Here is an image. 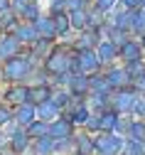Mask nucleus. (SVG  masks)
Instances as JSON below:
<instances>
[{
    "label": "nucleus",
    "instance_id": "obj_14",
    "mask_svg": "<svg viewBox=\"0 0 145 155\" xmlns=\"http://www.w3.org/2000/svg\"><path fill=\"white\" fill-rule=\"evenodd\" d=\"M128 79H130V76H128V71H123V69H111V74H108L106 84H108V86H123Z\"/></svg>",
    "mask_w": 145,
    "mask_h": 155
},
{
    "label": "nucleus",
    "instance_id": "obj_2",
    "mask_svg": "<svg viewBox=\"0 0 145 155\" xmlns=\"http://www.w3.org/2000/svg\"><path fill=\"white\" fill-rule=\"evenodd\" d=\"M120 145H123V140H120V138H113V135H103V138L94 140V148H96L101 155H113V153L120 150Z\"/></svg>",
    "mask_w": 145,
    "mask_h": 155
},
{
    "label": "nucleus",
    "instance_id": "obj_13",
    "mask_svg": "<svg viewBox=\"0 0 145 155\" xmlns=\"http://www.w3.org/2000/svg\"><path fill=\"white\" fill-rule=\"evenodd\" d=\"M96 54H98V59H101V62H113V57L118 54V47H116L113 42H103V45L98 47Z\"/></svg>",
    "mask_w": 145,
    "mask_h": 155
},
{
    "label": "nucleus",
    "instance_id": "obj_20",
    "mask_svg": "<svg viewBox=\"0 0 145 155\" xmlns=\"http://www.w3.org/2000/svg\"><path fill=\"white\" fill-rule=\"evenodd\" d=\"M27 99H32L35 104H42L49 99V89L42 86V89H27Z\"/></svg>",
    "mask_w": 145,
    "mask_h": 155
},
{
    "label": "nucleus",
    "instance_id": "obj_3",
    "mask_svg": "<svg viewBox=\"0 0 145 155\" xmlns=\"http://www.w3.org/2000/svg\"><path fill=\"white\" fill-rule=\"evenodd\" d=\"M69 64H71V62H69V57H67L64 52H54V54L49 57V62H47V69L59 76V74H64V71L69 69Z\"/></svg>",
    "mask_w": 145,
    "mask_h": 155
},
{
    "label": "nucleus",
    "instance_id": "obj_25",
    "mask_svg": "<svg viewBox=\"0 0 145 155\" xmlns=\"http://www.w3.org/2000/svg\"><path fill=\"white\" fill-rule=\"evenodd\" d=\"M71 27H76V30L86 27V12L84 10H74L71 12Z\"/></svg>",
    "mask_w": 145,
    "mask_h": 155
},
{
    "label": "nucleus",
    "instance_id": "obj_33",
    "mask_svg": "<svg viewBox=\"0 0 145 155\" xmlns=\"http://www.w3.org/2000/svg\"><path fill=\"white\" fill-rule=\"evenodd\" d=\"M123 5H126V8H140V0H123Z\"/></svg>",
    "mask_w": 145,
    "mask_h": 155
},
{
    "label": "nucleus",
    "instance_id": "obj_19",
    "mask_svg": "<svg viewBox=\"0 0 145 155\" xmlns=\"http://www.w3.org/2000/svg\"><path fill=\"white\" fill-rule=\"evenodd\" d=\"M128 138L130 140H145V123H128Z\"/></svg>",
    "mask_w": 145,
    "mask_h": 155
},
{
    "label": "nucleus",
    "instance_id": "obj_27",
    "mask_svg": "<svg viewBox=\"0 0 145 155\" xmlns=\"http://www.w3.org/2000/svg\"><path fill=\"white\" fill-rule=\"evenodd\" d=\"M86 118H89V111L81 106L76 113H74V118H71V123H86Z\"/></svg>",
    "mask_w": 145,
    "mask_h": 155
},
{
    "label": "nucleus",
    "instance_id": "obj_30",
    "mask_svg": "<svg viewBox=\"0 0 145 155\" xmlns=\"http://www.w3.org/2000/svg\"><path fill=\"white\" fill-rule=\"evenodd\" d=\"M133 111H135L138 116H145V99H138V101H133Z\"/></svg>",
    "mask_w": 145,
    "mask_h": 155
},
{
    "label": "nucleus",
    "instance_id": "obj_18",
    "mask_svg": "<svg viewBox=\"0 0 145 155\" xmlns=\"http://www.w3.org/2000/svg\"><path fill=\"white\" fill-rule=\"evenodd\" d=\"M54 150V140L49 138V135H44V138H39V143L35 145V155H49Z\"/></svg>",
    "mask_w": 145,
    "mask_h": 155
},
{
    "label": "nucleus",
    "instance_id": "obj_23",
    "mask_svg": "<svg viewBox=\"0 0 145 155\" xmlns=\"http://www.w3.org/2000/svg\"><path fill=\"white\" fill-rule=\"evenodd\" d=\"M8 101H12V104H25V101H27V89H10V91H8Z\"/></svg>",
    "mask_w": 145,
    "mask_h": 155
},
{
    "label": "nucleus",
    "instance_id": "obj_16",
    "mask_svg": "<svg viewBox=\"0 0 145 155\" xmlns=\"http://www.w3.org/2000/svg\"><path fill=\"white\" fill-rule=\"evenodd\" d=\"M116 108H118V111H128V108H133V91H120L118 99H116Z\"/></svg>",
    "mask_w": 145,
    "mask_h": 155
},
{
    "label": "nucleus",
    "instance_id": "obj_28",
    "mask_svg": "<svg viewBox=\"0 0 145 155\" xmlns=\"http://www.w3.org/2000/svg\"><path fill=\"white\" fill-rule=\"evenodd\" d=\"M86 126H89L91 130L101 128V113H94V116H89V118H86Z\"/></svg>",
    "mask_w": 145,
    "mask_h": 155
},
{
    "label": "nucleus",
    "instance_id": "obj_11",
    "mask_svg": "<svg viewBox=\"0 0 145 155\" xmlns=\"http://www.w3.org/2000/svg\"><path fill=\"white\" fill-rule=\"evenodd\" d=\"M35 30L42 35L44 40H49V37L57 32V30H54V20H52V17H37V20H35Z\"/></svg>",
    "mask_w": 145,
    "mask_h": 155
},
{
    "label": "nucleus",
    "instance_id": "obj_15",
    "mask_svg": "<svg viewBox=\"0 0 145 155\" xmlns=\"http://www.w3.org/2000/svg\"><path fill=\"white\" fill-rule=\"evenodd\" d=\"M17 40H20V42H32V40H37L35 25H22V27H17Z\"/></svg>",
    "mask_w": 145,
    "mask_h": 155
},
{
    "label": "nucleus",
    "instance_id": "obj_36",
    "mask_svg": "<svg viewBox=\"0 0 145 155\" xmlns=\"http://www.w3.org/2000/svg\"><path fill=\"white\" fill-rule=\"evenodd\" d=\"M143 47H145V40H143Z\"/></svg>",
    "mask_w": 145,
    "mask_h": 155
},
{
    "label": "nucleus",
    "instance_id": "obj_5",
    "mask_svg": "<svg viewBox=\"0 0 145 155\" xmlns=\"http://www.w3.org/2000/svg\"><path fill=\"white\" fill-rule=\"evenodd\" d=\"M57 113H59V106H57L52 99H47V101H42V104H37V116H39V121L52 123V121L57 118Z\"/></svg>",
    "mask_w": 145,
    "mask_h": 155
},
{
    "label": "nucleus",
    "instance_id": "obj_17",
    "mask_svg": "<svg viewBox=\"0 0 145 155\" xmlns=\"http://www.w3.org/2000/svg\"><path fill=\"white\" fill-rule=\"evenodd\" d=\"M96 148H94V140L89 135H79V143H76V153L79 155H91Z\"/></svg>",
    "mask_w": 145,
    "mask_h": 155
},
{
    "label": "nucleus",
    "instance_id": "obj_35",
    "mask_svg": "<svg viewBox=\"0 0 145 155\" xmlns=\"http://www.w3.org/2000/svg\"><path fill=\"white\" fill-rule=\"evenodd\" d=\"M140 5H143V8H145V0H140Z\"/></svg>",
    "mask_w": 145,
    "mask_h": 155
},
{
    "label": "nucleus",
    "instance_id": "obj_34",
    "mask_svg": "<svg viewBox=\"0 0 145 155\" xmlns=\"http://www.w3.org/2000/svg\"><path fill=\"white\" fill-rule=\"evenodd\" d=\"M10 10V0H0V12H8Z\"/></svg>",
    "mask_w": 145,
    "mask_h": 155
},
{
    "label": "nucleus",
    "instance_id": "obj_6",
    "mask_svg": "<svg viewBox=\"0 0 145 155\" xmlns=\"http://www.w3.org/2000/svg\"><path fill=\"white\" fill-rule=\"evenodd\" d=\"M79 71H91V69H96L98 67V54L94 52V49H81L79 52Z\"/></svg>",
    "mask_w": 145,
    "mask_h": 155
},
{
    "label": "nucleus",
    "instance_id": "obj_31",
    "mask_svg": "<svg viewBox=\"0 0 145 155\" xmlns=\"http://www.w3.org/2000/svg\"><path fill=\"white\" fill-rule=\"evenodd\" d=\"M10 121V111L8 108H0V126H5Z\"/></svg>",
    "mask_w": 145,
    "mask_h": 155
},
{
    "label": "nucleus",
    "instance_id": "obj_10",
    "mask_svg": "<svg viewBox=\"0 0 145 155\" xmlns=\"http://www.w3.org/2000/svg\"><path fill=\"white\" fill-rule=\"evenodd\" d=\"M27 145H30V135H27L25 130H15V133L10 135V148H12L15 153H25Z\"/></svg>",
    "mask_w": 145,
    "mask_h": 155
},
{
    "label": "nucleus",
    "instance_id": "obj_7",
    "mask_svg": "<svg viewBox=\"0 0 145 155\" xmlns=\"http://www.w3.org/2000/svg\"><path fill=\"white\" fill-rule=\"evenodd\" d=\"M49 138H71V121H52L49 123Z\"/></svg>",
    "mask_w": 145,
    "mask_h": 155
},
{
    "label": "nucleus",
    "instance_id": "obj_26",
    "mask_svg": "<svg viewBox=\"0 0 145 155\" xmlns=\"http://www.w3.org/2000/svg\"><path fill=\"white\" fill-rule=\"evenodd\" d=\"M140 153H143V143H140V140H128L126 155H140Z\"/></svg>",
    "mask_w": 145,
    "mask_h": 155
},
{
    "label": "nucleus",
    "instance_id": "obj_1",
    "mask_svg": "<svg viewBox=\"0 0 145 155\" xmlns=\"http://www.w3.org/2000/svg\"><path fill=\"white\" fill-rule=\"evenodd\" d=\"M30 69H32V64L27 57H10V59H5V79L20 81L30 74Z\"/></svg>",
    "mask_w": 145,
    "mask_h": 155
},
{
    "label": "nucleus",
    "instance_id": "obj_12",
    "mask_svg": "<svg viewBox=\"0 0 145 155\" xmlns=\"http://www.w3.org/2000/svg\"><path fill=\"white\" fill-rule=\"evenodd\" d=\"M27 135H32V138H44V135H49V123L35 118V121L27 126Z\"/></svg>",
    "mask_w": 145,
    "mask_h": 155
},
{
    "label": "nucleus",
    "instance_id": "obj_21",
    "mask_svg": "<svg viewBox=\"0 0 145 155\" xmlns=\"http://www.w3.org/2000/svg\"><path fill=\"white\" fill-rule=\"evenodd\" d=\"M69 84H71V91H76V94H79V91L84 94V91L89 89V79H86L84 74H76L74 79H69Z\"/></svg>",
    "mask_w": 145,
    "mask_h": 155
},
{
    "label": "nucleus",
    "instance_id": "obj_29",
    "mask_svg": "<svg viewBox=\"0 0 145 155\" xmlns=\"http://www.w3.org/2000/svg\"><path fill=\"white\" fill-rule=\"evenodd\" d=\"M113 5H116V0H96V10H101V12L103 10H111Z\"/></svg>",
    "mask_w": 145,
    "mask_h": 155
},
{
    "label": "nucleus",
    "instance_id": "obj_24",
    "mask_svg": "<svg viewBox=\"0 0 145 155\" xmlns=\"http://www.w3.org/2000/svg\"><path fill=\"white\" fill-rule=\"evenodd\" d=\"M116 126H118V121H116V113H111V111L101 113V128H103V130H113Z\"/></svg>",
    "mask_w": 145,
    "mask_h": 155
},
{
    "label": "nucleus",
    "instance_id": "obj_22",
    "mask_svg": "<svg viewBox=\"0 0 145 155\" xmlns=\"http://www.w3.org/2000/svg\"><path fill=\"white\" fill-rule=\"evenodd\" d=\"M52 20H54V30H57L59 35H64V32H67V30L71 27V22H69V17H67V15H61V12H59V15H54Z\"/></svg>",
    "mask_w": 145,
    "mask_h": 155
},
{
    "label": "nucleus",
    "instance_id": "obj_4",
    "mask_svg": "<svg viewBox=\"0 0 145 155\" xmlns=\"http://www.w3.org/2000/svg\"><path fill=\"white\" fill-rule=\"evenodd\" d=\"M35 116H37V108L32 106V104H20L17 106V111H15V123H20V126H30L32 121H35Z\"/></svg>",
    "mask_w": 145,
    "mask_h": 155
},
{
    "label": "nucleus",
    "instance_id": "obj_32",
    "mask_svg": "<svg viewBox=\"0 0 145 155\" xmlns=\"http://www.w3.org/2000/svg\"><path fill=\"white\" fill-rule=\"evenodd\" d=\"M61 12V10H64V0H54V3H52V12Z\"/></svg>",
    "mask_w": 145,
    "mask_h": 155
},
{
    "label": "nucleus",
    "instance_id": "obj_8",
    "mask_svg": "<svg viewBox=\"0 0 145 155\" xmlns=\"http://www.w3.org/2000/svg\"><path fill=\"white\" fill-rule=\"evenodd\" d=\"M20 49V40L17 37H3L0 40V59H10V57H15Z\"/></svg>",
    "mask_w": 145,
    "mask_h": 155
},
{
    "label": "nucleus",
    "instance_id": "obj_9",
    "mask_svg": "<svg viewBox=\"0 0 145 155\" xmlns=\"http://www.w3.org/2000/svg\"><path fill=\"white\" fill-rule=\"evenodd\" d=\"M118 54H120L126 62H135V59H140V47H138V42L126 40V45L118 47Z\"/></svg>",
    "mask_w": 145,
    "mask_h": 155
}]
</instances>
